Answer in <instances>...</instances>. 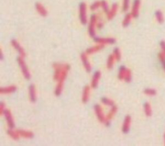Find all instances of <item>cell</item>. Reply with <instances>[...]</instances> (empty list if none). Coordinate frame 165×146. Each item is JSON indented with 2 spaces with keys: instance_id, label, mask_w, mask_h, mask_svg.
Wrapping results in <instances>:
<instances>
[{
  "instance_id": "obj_1",
  "label": "cell",
  "mask_w": 165,
  "mask_h": 146,
  "mask_svg": "<svg viewBox=\"0 0 165 146\" xmlns=\"http://www.w3.org/2000/svg\"><path fill=\"white\" fill-rule=\"evenodd\" d=\"M69 70H70V66H69L68 64H66V65L64 66L63 72L61 73V75L59 80H58L59 81H58V84H57L56 88V90H55V95L56 96H59L61 93L64 80H65V79L67 77V73H68V72Z\"/></svg>"
},
{
  "instance_id": "obj_2",
  "label": "cell",
  "mask_w": 165,
  "mask_h": 146,
  "mask_svg": "<svg viewBox=\"0 0 165 146\" xmlns=\"http://www.w3.org/2000/svg\"><path fill=\"white\" fill-rule=\"evenodd\" d=\"M17 61H18L19 66L21 70V72H22L25 78L26 79H30V74L29 71V69H28L27 66H26V64L23 60V57H21V56L18 57Z\"/></svg>"
},
{
  "instance_id": "obj_3",
  "label": "cell",
  "mask_w": 165,
  "mask_h": 146,
  "mask_svg": "<svg viewBox=\"0 0 165 146\" xmlns=\"http://www.w3.org/2000/svg\"><path fill=\"white\" fill-rule=\"evenodd\" d=\"M79 18L81 23L83 25H86L87 23V5L84 3H81L79 6Z\"/></svg>"
},
{
  "instance_id": "obj_4",
  "label": "cell",
  "mask_w": 165,
  "mask_h": 146,
  "mask_svg": "<svg viewBox=\"0 0 165 146\" xmlns=\"http://www.w3.org/2000/svg\"><path fill=\"white\" fill-rule=\"evenodd\" d=\"M97 15L95 14H94L91 16V18H90V21L88 27V32L90 36L92 37H95V26L96 25L97 22Z\"/></svg>"
},
{
  "instance_id": "obj_5",
  "label": "cell",
  "mask_w": 165,
  "mask_h": 146,
  "mask_svg": "<svg viewBox=\"0 0 165 146\" xmlns=\"http://www.w3.org/2000/svg\"><path fill=\"white\" fill-rule=\"evenodd\" d=\"M3 114L5 117V118H6V121H7L8 126L9 127V128L14 129L15 127V124H14V121L11 113H10V111L9 110L5 109Z\"/></svg>"
},
{
  "instance_id": "obj_6",
  "label": "cell",
  "mask_w": 165,
  "mask_h": 146,
  "mask_svg": "<svg viewBox=\"0 0 165 146\" xmlns=\"http://www.w3.org/2000/svg\"><path fill=\"white\" fill-rule=\"evenodd\" d=\"M141 6V0H134L133 3L132 8V17L136 18L138 17L139 14V9Z\"/></svg>"
},
{
  "instance_id": "obj_7",
  "label": "cell",
  "mask_w": 165,
  "mask_h": 146,
  "mask_svg": "<svg viewBox=\"0 0 165 146\" xmlns=\"http://www.w3.org/2000/svg\"><path fill=\"white\" fill-rule=\"evenodd\" d=\"M94 110H95V115H96L98 120L102 123H105L106 122V117H105L103 112V110L101 107L99 105L96 104L94 106Z\"/></svg>"
},
{
  "instance_id": "obj_8",
  "label": "cell",
  "mask_w": 165,
  "mask_h": 146,
  "mask_svg": "<svg viewBox=\"0 0 165 146\" xmlns=\"http://www.w3.org/2000/svg\"><path fill=\"white\" fill-rule=\"evenodd\" d=\"M81 59L82 61V63L83 64V66L85 68V70H87V72H91V65L88 61V59L87 57V54L86 53H83L81 55Z\"/></svg>"
},
{
  "instance_id": "obj_9",
  "label": "cell",
  "mask_w": 165,
  "mask_h": 146,
  "mask_svg": "<svg viewBox=\"0 0 165 146\" xmlns=\"http://www.w3.org/2000/svg\"><path fill=\"white\" fill-rule=\"evenodd\" d=\"M54 67L55 68V72H54V80H59L61 73L63 72V70L64 68V66H63V65H61V64L59 63H55L54 64Z\"/></svg>"
},
{
  "instance_id": "obj_10",
  "label": "cell",
  "mask_w": 165,
  "mask_h": 146,
  "mask_svg": "<svg viewBox=\"0 0 165 146\" xmlns=\"http://www.w3.org/2000/svg\"><path fill=\"white\" fill-rule=\"evenodd\" d=\"M94 40L96 42L101 45L105 44H114L115 39L114 38H101V37H94Z\"/></svg>"
},
{
  "instance_id": "obj_11",
  "label": "cell",
  "mask_w": 165,
  "mask_h": 146,
  "mask_svg": "<svg viewBox=\"0 0 165 146\" xmlns=\"http://www.w3.org/2000/svg\"><path fill=\"white\" fill-rule=\"evenodd\" d=\"M131 124V117L130 115H127L125 118L122 127V131L124 133H127L130 129V126Z\"/></svg>"
},
{
  "instance_id": "obj_12",
  "label": "cell",
  "mask_w": 165,
  "mask_h": 146,
  "mask_svg": "<svg viewBox=\"0 0 165 146\" xmlns=\"http://www.w3.org/2000/svg\"><path fill=\"white\" fill-rule=\"evenodd\" d=\"M11 43H12V46L18 52V53H19V55H20L21 57H25V50H23V48L21 46V45H19V43L17 41L12 40Z\"/></svg>"
},
{
  "instance_id": "obj_13",
  "label": "cell",
  "mask_w": 165,
  "mask_h": 146,
  "mask_svg": "<svg viewBox=\"0 0 165 146\" xmlns=\"http://www.w3.org/2000/svg\"><path fill=\"white\" fill-rule=\"evenodd\" d=\"M100 77H101V72L99 71H97L96 72H95V73L94 74V76L92 77V83H91L92 88H97Z\"/></svg>"
},
{
  "instance_id": "obj_14",
  "label": "cell",
  "mask_w": 165,
  "mask_h": 146,
  "mask_svg": "<svg viewBox=\"0 0 165 146\" xmlns=\"http://www.w3.org/2000/svg\"><path fill=\"white\" fill-rule=\"evenodd\" d=\"M29 97L30 100L32 102H35L36 100V88L34 84H31L29 86Z\"/></svg>"
},
{
  "instance_id": "obj_15",
  "label": "cell",
  "mask_w": 165,
  "mask_h": 146,
  "mask_svg": "<svg viewBox=\"0 0 165 146\" xmlns=\"http://www.w3.org/2000/svg\"><path fill=\"white\" fill-rule=\"evenodd\" d=\"M117 110H118V108L115 106H112V109L110 110V112L108 113V114L107 115V116L106 117V122L105 124H106V125H108L109 121L112 119V118H113V117L114 116V115L116 113Z\"/></svg>"
},
{
  "instance_id": "obj_16",
  "label": "cell",
  "mask_w": 165,
  "mask_h": 146,
  "mask_svg": "<svg viewBox=\"0 0 165 146\" xmlns=\"http://www.w3.org/2000/svg\"><path fill=\"white\" fill-rule=\"evenodd\" d=\"M17 132L19 134V136L24 137V138H31L34 137V134L31 131H25V130H23V129H18Z\"/></svg>"
},
{
  "instance_id": "obj_17",
  "label": "cell",
  "mask_w": 165,
  "mask_h": 146,
  "mask_svg": "<svg viewBox=\"0 0 165 146\" xmlns=\"http://www.w3.org/2000/svg\"><path fill=\"white\" fill-rule=\"evenodd\" d=\"M16 90V87L15 86H10L8 87L1 88L0 89V93L2 94H8L10 93H13Z\"/></svg>"
},
{
  "instance_id": "obj_18",
  "label": "cell",
  "mask_w": 165,
  "mask_h": 146,
  "mask_svg": "<svg viewBox=\"0 0 165 146\" xmlns=\"http://www.w3.org/2000/svg\"><path fill=\"white\" fill-rule=\"evenodd\" d=\"M90 95V87L88 86H86L84 88L83 92V96H82V101L83 103H87L88 100Z\"/></svg>"
},
{
  "instance_id": "obj_19",
  "label": "cell",
  "mask_w": 165,
  "mask_h": 146,
  "mask_svg": "<svg viewBox=\"0 0 165 146\" xmlns=\"http://www.w3.org/2000/svg\"><path fill=\"white\" fill-rule=\"evenodd\" d=\"M36 10L38 12V13L42 15V16H46L47 15V11L46 8L44 7L43 5L42 4L40 3H36Z\"/></svg>"
},
{
  "instance_id": "obj_20",
  "label": "cell",
  "mask_w": 165,
  "mask_h": 146,
  "mask_svg": "<svg viewBox=\"0 0 165 146\" xmlns=\"http://www.w3.org/2000/svg\"><path fill=\"white\" fill-rule=\"evenodd\" d=\"M117 10H118V5L114 4L112 5V7L111 9L107 13V18L108 19H112L114 17L117 12Z\"/></svg>"
},
{
  "instance_id": "obj_21",
  "label": "cell",
  "mask_w": 165,
  "mask_h": 146,
  "mask_svg": "<svg viewBox=\"0 0 165 146\" xmlns=\"http://www.w3.org/2000/svg\"><path fill=\"white\" fill-rule=\"evenodd\" d=\"M103 47H104L103 45L100 44L99 45H96V46H95L89 48H88V49L87 50L86 53L87 54H92V53H94L95 52H98V51L101 50L102 49V48H103Z\"/></svg>"
},
{
  "instance_id": "obj_22",
  "label": "cell",
  "mask_w": 165,
  "mask_h": 146,
  "mask_svg": "<svg viewBox=\"0 0 165 146\" xmlns=\"http://www.w3.org/2000/svg\"><path fill=\"white\" fill-rule=\"evenodd\" d=\"M144 111L146 117H151L152 114V110L151 105L148 102H145L144 104Z\"/></svg>"
},
{
  "instance_id": "obj_23",
  "label": "cell",
  "mask_w": 165,
  "mask_h": 146,
  "mask_svg": "<svg viewBox=\"0 0 165 146\" xmlns=\"http://www.w3.org/2000/svg\"><path fill=\"white\" fill-rule=\"evenodd\" d=\"M155 17L157 22L159 24H162L164 22V15L161 10H157L155 13Z\"/></svg>"
},
{
  "instance_id": "obj_24",
  "label": "cell",
  "mask_w": 165,
  "mask_h": 146,
  "mask_svg": "<svg viewBox=\"0 0 165 146\" xmlns=\"http://www.w3.org/2000/svg\"><path fill=\"white\" fill-rule=\"evenodd\" d=\"M132 15L131 13L130 14H127L126 15V16L125 17L124 19H123V26L126 27L127 26H129V24L131 22V20H132Z\"/></svg>"
},
{
  "instance_id": "obj_25",
  "label": "cell",
  "mask_w": 165,
  "mask_h": 146,
  "mask_svg": "<svg viewBox=\"0 0 165 146\" xmlns=\"http://www.w3.org/2000/svg\"><path fill=\"white\" fill-rule=\"evenodd\" d=\"M7 133L9 135V136L11 137L12 138H13L14 140H18L19 137V134H18V133L16 131H14L12 130V129H9V130L7 131Z\"/></svg>"
},
{
  "instance_id": "obj_26",
  "label": "cell",
  "mask_w": 165,
  "mask_h": 146,
  "mask_svg": "<svg viewBox=\"0 0 165 146\" xmlns=\"http://www.w3.org/2000/svg\"><path fill=\"white\" fill-rule=\"evenodd\" d=\"M114 59H115V57L113 55H110V56L108 57V61H107V68L108 69H112L113 68V66H114Z\"/></svg>"
},
{
  "instance_id": "obj_27",
  "label": "cell",
  "mask_w": 165,
  "mask_h": 146,
  "mask_svg": "<svg viewBox=\"0 0 165 146\" xmlns=\"http://www.w3.org/2000/svg\"><path fill=\"white\" fill-rule=\"evenodd\" d=\"M127 68H126L125 66H121L119 69V75H118V78L120 80H123L125 78V74L126 72Z\"/></svg>"
},
{
  "instance_id": "obj_28",
  "label": "cell",
  "mask_w": 165,
  "mask_h": 146,
  "mask_svg": "<svg viewBox=\"0 0 165 146\" xmlns=\"http://www.w3.org/2000/svg\"><path fill=\"white\" fill-rule=\"evenodd\" d=\"M101 102L103 104H105L106 106H114V102L113 100H110V99L106 98V97H103V98L101 99Z\"/></svg>"
},
{
  "instance_id": "obj_29",
  "label": "cell",
  "mask_w": 165,
  "mask_h": 146,
  "mask_svg": "<svg viewBox=\"0 0 165 146\" xmlns=\"http://www.w3.org/2000/svg\"><path fill=\"white\" fill-rule=\"evenodd\" d=\"M144 93L145 94L149 96H154L156 95L157 91L156 90L152 89V88H147L144 90Z\"/></svg>"
},
{
  "instance_id": "obj_30",
  "label": "cell",
  "mask_w": 165,
  "mask_h": 146,
  "mask_svg": "<svg viewBox=\"0 0 165 146\" xmlns=\"http://www.w3.org/2000/svg\"><path fill=\"white\" fill-rule=\"evenodd\" d=\"M113 54H114V56L115 57V59H116L117 61H119L121 60V53H120L119 48H115L114 50V52H113Z\"/></svg>"
},
{
  "instance_id": "obj_31",
  "label": "cell",
  "mask_w": 165,
  "mask_h": 146,
  "mask_svg": "<svg viewBox=\"0 0 165 146\" xmlns=\"http://www.w3.org/2000/svg\"><path fill=\"white\" fill-rule=\"evenodd\" d=\"M124 79H125V80L126 81V82H127V83L130 82V80L132 79V73H131V71L130 70L127 69Z\"/></svg>"
},
{
  "instance_id": "obj_32",
  "label": "cell",
  "mask_w": 165,
  "mask_h": 146,
  "mask_svg": "<svg viewBox=\"0 0 165 146\" xmlns=\"http://www.w3.org/2000/svg\"><path fill=\"white\" fill-rule=\"evenodd\" d=\"M101 7L103 9L104 11L106 13H108V11H109V9H108V5L107 4V3H106L105 1H102L101 2Z\"/></svg>"
},
{
  "instance_id": "obj_33",
  "label": "cell",
  "mask_w": 165,
  "mask_h": 146,
  "mask_svg": "<svg viewBox=\"0 0 165 146\" xmlns=\"http://www.w3.org/2000/svg\"><path fill=\"white\" fill-rule=\"evenodd\" d=\"M129 3L130 0H123V10L124 12H126L129 9Z\"/></svg>"
},
{
  "instance_id": "obj_34",
  "label": "cell",
  "mask_w": 165,
  "mask_h": 146,
  "mask_svg": "<svg viewBox=\"0 0 165 146\" xmlns=\"http://www.w3.org/2000/svg\"><path fill=\"white\" fill-rule=\"evenodd\" d=\"M101 7V2H95L94 3H93L91 7H90V9L92 10H96L98 8Z\"/></svg>"
},
{
  "instance_id": "obj_35",
  "label": "cell",
  "mask_w": 165,
  "mask_h": 146,
  "mask_svg": "<svg viewBox=\"0 0 165 146\" xmlns=\"http://www.w3.org/2000/svg\"><path fill=\"white\" fill-rule=\"evenodd\" d=\"M160 46L161 48L162 52L165 55V41H161L160 42Z\"/></svg>"
},
{
  "instance_id": "obj_36",
  "label": "cell",
  "mask_w": 165,
  "mask_h": 146,
  "mask_svg": "<svg viewBox=\"0 0 165 146\" xmlns=\"http://www.w3.org/2000/svg\"><path fill=\"white\" fill-rule=\"evenodd\" d=\"M5 104L3 103V102H1V104H0V112H1V115H3V113H4V111H5Z\"/></svg>"
},
{
  "instance_id": "obj_37",
  "label": "cell",
  "mask_w": 165,
  "mask_h": 146,
  "mask_svg": "<svg viewBox=\"0 0 165 146\" xmlns=\"http://www.w3.org/2000/svg\"><path fill=\"white\" fill-rule=\"evenodd\" d=\"M161 63H162L163 64V68H164V71H165V61H163V62H161Z\"/></svg>"
},
{
  "instance_id": "obj_38",
  "label": "cell",
  "mask_w": 165,
  "mask_h": 146,
  "mask_svg": "<svg viewBox=\"0 0 165 146\" xmlns=\"http://www.w3.org/2000/svg\"><path fill=\"white\" fill-rule=\"evenodd\" d=\"M164 143H165V134H164Z\"/></svg>"
}]
</instances>
